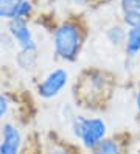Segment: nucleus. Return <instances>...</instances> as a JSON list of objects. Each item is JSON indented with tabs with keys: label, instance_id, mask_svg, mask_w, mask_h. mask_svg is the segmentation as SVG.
Masks as SVG:
<instances>
[{
	"label": "nucleus",
	"instance_id": "nucleus-1",
	"mask_svg": "<svg viewBox=\"0 0 140 154\" xmlns=\"http://www.w3.org/2000/svg\"><path fill=\"white\" fill-rule=\"evenodd\" d=\"M117 89V75L100 67H87L79 72L72 87L76 106L86 111L101 112L109 106Z\"/></svg>",
	"mask_w": 140,
	"mask_h": 154
},
{
	"label": "nucleus",
	"instance_id": "nucleus-2",
	"mask_svg": "<svg viewBox=\"0 0 140 154\" xmlns=\"http://www.w3.org/2000/svg\"><path fill=\"white\" fill-rule=\"evenodd\" d=\"M87 30L79 19H67L53 31V51L64 62H75L84 47Z\"/></svg>",
	"mask_w": 140,
	"mask_h": 154
},
{
	"label": "nucleus",
	"instance_id": "nucleus-3",
	"mask_svg": "<svg viewBox=\"0 0 140 154\" xmlns=\"http://www.w3.org/2000/svg\"><path fill=\"white\" fill-rule=\"evenodd\" d=\"M72 132L75 139H78L84 148L89 151L107 137V125L101 117H87V115H73L72 119Z\"/></svg>",
	"mask_w": 140,
	"mask_h": 154
},
{
	"label": "nucleus",
	"instance_id": "nucleus-4",
	"mask_svg": "<svg viewBox=\"0 0 140 154\" xmlns=\"http://www.w3.org/2000/svg\"><path fill=\"white\" fill-rule=\"evenodd\" d=\"M69 84V72L62 67H56L50 70L39 83H37L36 92L37 97L42 100H53L67 87Z\"/></svg>",
	"mask_w": 140,
	"mask_h": 154
},
{
	"label": "nucleus",
	"instance_id": "nucleus-5",
	"mask_svg": "<svg viewBox=\"0 0 140 154\" xmlns=\"http://www.w3.org/2000/svg\"><path fill=\"white\" fill-rule=\"evenodd\" d=\"M22 145V132L16 123L5 122L0 125V154H20Z\"/></svg>",
	"mask_w": 140,
	"mask_h": 154
},
{
	"label": "nucleus",
	"instance_id": "nucleus-6",
	"mask_svg": "<svg viewBox=\"0 0 140 154\" xmlns=\"http://www.w3.org/2000/svg\"><path fill=\"white\" fill-rule=\"evenodd\" d=\"M131 146V135L128 132H118L107 135L97 146L90 149V154H128Z\"/></svg>",
	"mask_w": 140,
	"mask_h": 154
},
{
	"label": "nucleus",
	"instance_id": "nucleus-7",
	"mask_svg": "<svg viewBox=\"0 0 140 154\" xmlns=\"http://www.w3.org/2000/svg\"><path fill=\"white\" fill-rule=\"evenodd\" d=\"M8 31L11 34V38L17 42V45L20 47V51H37L36 42L33 39V33L30 30V26H28L26 20L23 19L9 20Z\"/></svg>",
	"mask_w": 140,
	"mask_h": 154
},
{
	"label": "nucleus",
	"instance_id": "nucleus-8",
	"mask_svg": "<svg viewBox=\"0 0 140 154\" xmlns=\"http://www.w3.org/2000/svg\"><path fill=\"white\" fill-rule=\"evenodd\" d=\"M125 53L129 58H135L140 53V26L138 28H129L126 31V41H125Z\"/></svg>",
	"mask_w": 140,
	"mask_h": 154
},
{
	"label": "nucleus",
	"instance_id": "nucleus-9",
	"mask_svg": "<svg viewBox=\"0 0 140 154\" xmlns=\"http://www.w3.org/2000/svg\"><path fill=\"white\" fill-rule=\"evenodd\" d=\"M45 154H79V149H76L73 145L64 142V140H58V139H51L47 143L45 148Z\"/></svg>",
	"mask_w": 140,
	"mask_h": 154
},
{
	"label": "nucleus",
	"instance_id": "nucleus-10",
	"mask_svg": "<svg viewBox=\"0 0 140 154\" xmlns=\"http://www.w3.org/2000/svg\"><path fill=\"white\" fill-rule=\"evenodd\" d=\"M23 0H0V19L14 20Z\"/></svg>",
	"mask_w": 140,
	"mask_h": 154
},
{
	"label": "nucleus",
	"instance_id": "nucleus-11",
	"mask_svg": "<svg viewBox=\"0 0 140 154\" xmlns=\"http://www.w3.org/2000/svg\"><path fill=\"white\" fill-rule=\"evenodd\" d=\"M106 36H107V41L112 45H115V47H123L125 41H126V30L120 25H114L107 30Z\"/></svg>",
	"mask_w": 140,
	"mask_h": 154
},
{
	"label": "nucleus",
	"instance_id": "nucleus-12",
	"mask_svg": "<svg viewBox=\"0 0 140 154\" xmlns=\"http://www.w3.org/2000/svg\"><path fill=\"white\" fill-rule=\"evenodd\" d=\"M123 23L128 28H138L140 26V13H123Z\"/></svg>",
	"mask_w": 140,
	"mask_h": 154
},
{
	"label": "nucleus",
	"instance_id": "nucleus-13",
	"mask_svg": "<svg viewBox=\"0 0 140 154\" xmlns=\"http://www.w3.org/2000/svg\"><path fill=\"white\" fill-rule=\"evenodd\" d=\"M121 13H140V0H120Z\"/></svg>",
	"mask_w": 140,
	"mask_h": 154
},
{
	"label": "nucleus",
	"instance_id": "nucleus-14",
	"mask_svg": "<svg viewBox=\"0 0 140 154\" xmlns=\"http://www.w3.org/2000/svg\"><path fill=\"white\" fill-rule=\"evenodd\" d=\"M9 100H8V97H6V94H3V92H0V125L3 123V120L6 119V115H8V112H9Z\"/></svg>",
	"mask_w": 140,
	"mask_h": 154
},
{
	"label": "nucleus",
	"instance_id": "nucleus-15",
	"mask_svg": "<svg viewBox=\"0 0 140 154\" xmlns=\"http://www.w3.org/2000/svg\"><path fill=\"white\" fill-rule=\"evenodd\" d=\"M135 109H137V114L140 115V87L135 94Z\"/></svg>",
	"mask_w": 140,
	"mask_h": 154
}]
</instances>
